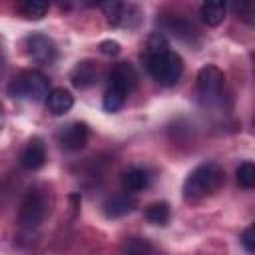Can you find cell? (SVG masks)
<instances>
[{
	"instance_id": "6",
	"label": "cell",
	"mask_w": 255,
	"mask_h": 255,
	"mask_svg": "<svg viewBox=\"0 0 255 255\" xmlns=\"http://www.w3.org/2000/svg\"><path fill=\"white\" fill-rule=\"evenodd\" d=\"M223 84H225V76L217 66H205L197 74V92L207 102H213L219 98Z\"/></svg>"
},
{
	"instance_id": "10",
	"label": "cell",
	"mask_w": 255,
	"mask_h": 255,
	"mask_svg": "<svg viewBox=\"0 0 255 255\" xmlns=\"http://www.w3.org/2000/svg\"><path fill=\"white\" fill-rule=\"evenodd\" d=\"M137 84V74L129 62H118L110 70V86L122 90L124 94H129Z\"/></svg>"
},
{
	"instance_id": "14",
	"label": "cell",
	"mask_w": 255,
	"mask_h": 255,
	"mask_svg": "<svg viewBox=\"0 0 255 255\" xmlns=\"http://www.w3.org/2000/svg\"><path fill=\"white\" fill-rule=\"evenodd\" d=\"M149 181H151L149 173H147L145 169H141V167H131V169H128V171L124 173V177H122V183H124V187H126L129 193L143 191V189L149 185Z\"/></svg>"
},
{
	"instance_id": "4",
	"label": "cell",
	"mask_w": 255,
	"mask_h": 255,
	"mask_svg": "<svg viewBox=\"0 0 255 255\" xmlns=\"http://www.w3.org/2000/svg\"><path fill=\"white\" fill-rule=\"evenodd\" d=\"M50 211V199H48V193L44 189H30L22 203H20V209H18V223L22 229H36L40 227V223L46 219Z\"/></svg>"
},
{
	"instance_id": "15",
	"label": "cell",
	"mask_w": 255,
	"mask_h": 255,
	"mask_svg": "<svg viewBox=\"0 0 255 255\" xmlns=\"http://www.w3.org/2000/svg\"><path fill=\"white\" fill-rule=\"evenodd\" d=\"M225 12H227L225 2L211 0V2L201 4V20H203L207 26H219V24L225 20Z\"/></svg>"
},
{
	"instance_id": "9",
	"label": "cell",
	"mask_w": 255,
	"mask_h": 255,
	"mask_svg": "<svg viewBox=\"0 0 255 255\" xmlns=\"http://www.w3.org/2000/svg\"><path fill=\"white\" fill-rule=\"evenodd\" d=\"M46 163V145L42 137H32L20 151V167L26 171H36Z\"/></svg>"
},
{
	"instance_id": "11",
	"label": "cell",
	"mask_w": 255,
	"mask_h": 255,
	"mask_svg": "<svg viewBox=\"0 0 255 255\" xmlns=\"http://www.w3.org/2000/svg\"><path fill=\"white\" fill-rule=\"evenodd\" d=\"M135 205H137V201H135V197L131 195V193H116V195H110L106 201H104V213H106V217H110V219H118V217H124V215H128V213H131L133 209H135Z\"/></svg>"
},
{
	"instance_id": "19",
	"label": "cell",
	"mask_w": 255,
	"mask_h": 255,
	"mask_svg": "<svg viewBox=\"0 0 255 255\" xmlns=\"http://www.w3.org/2000/svg\"><path fill=\"white\" fill-rule=\"evenodd\" d=\"M126 96H128V94H124L122 90L108 86V90L104 92V100H102L104 110H106V112H112V114L118 112V110H122L124 104H126Z\"/></svg>"
},
{
	"instance_id": "22",
	"label": "cell",
	"mask_w": 255,
	"mask_h": 255,
	"mask_svg": "<svg viewBox=\"0 0 255 255\" xmlns=\"http://www.w3.org/2000/svg\"><path fill=\"white\" fill-rule=\"evenodd\" d=\"M233 8H235V12L239 14V18H241V20H245L247 24H253V16H255V6H253L251 2H239V4H235Z\"/></svg>"
},
{
	"instance_id": "12",
	"label": "cell",
	"mask_w": 255,
	"mask_h": 255,
	"mask_svg": "<svg viewBox=\"0 0 255 255\" xmlns=\"http://www.w3.org/2000/svg\"><path fill=\"white\" fill-rule=\"evenodd\" d=\"M70 80H72V84H74L76 88H80V90L90 88V86L96 84V80H98V68H96V64H94L92 60L78 62L76 68H74L72 74H70Z\"/></svg>"
},
{
	"instance_id": "5",
	"label": "cell",
	"mask_w": 255,
	"mask_h": 255,
	"mask_svg": "<svg viewBox=\"0 0 255 255\" xmlns=\"http://www.w3.org/2000/svg\"><path fill=\"white\" fill-rule=\"evenodd\" d=\"M26 52H28V56L34 62H38L42 66L52 64L56 60V56H58V50H56L54 40L50 36H46V34H40V32L30 34L26 38Z\"/></svg>"
},
{
	"instance_id": "1",
	"label": "cell",
	"mask_w": 255,
	"mask_h": 255,
	"mask_svg": "<svg viewBox=\"0 0 255 255\" xmlns=\"http://www.w3.org/2000/svg\"><path fill=\"white\" fill-rule=\"evenodd\" d=\"M223 183H225V171L217 163H213V161L201 163L185 177L183 197L187 201L203 199L207 195H213L217 189H221Z\"/></svg>"
},
{
	"instance_id": "7",
	"label": "cell",
	"mask_w": 255,
	"mask_h": 255,
	"mask_svg": "<svg viewBox=\"0 0 255 255\" xmlns=\"http://www.w3.org/2000/svg\"><path fill=\"white\" fill-rule=\"evenodd\" d=\"M88 141V126L84 122H72L58 131V143L66 151H80Z\"/></svg>"
},
{
	"instance_id": "24",
	"label": "cell",
	"mask_w": 255,
	"mask_h": 255,
	"mask_svg": "<svg viewBox=\"0 0 255 255\" xmlns=\"http://www.w3.org/2000/svg\"><path fill=\"white\" fill-rule=\"evenodd\" d=\"M241 243H243V247L247 249V253H253V249H255V245H253V225H249V227L241 233Z\"/></svg>"
},
{
	"instance_id": "18",
	"label": "cell",
	"mask_w": 255,
	"mask_h": 255,
	"mask_svg": "<svg viewBox=\"0 0 255 255\" xmlns=\"http://www.w3.org/2000/svg\"><path fill=\"white\" fill-rule=\"evenodd\" d=\"M145 217L149 223L153 225H165L171 217V209L165 201H157V203H151L147 209H145Z\"/></svg>"
},
{
	"instance_id": "3",
	"label": "cell",
	"mask_w": 255,
	"mask_h": 255,
	"mask_svg": "<svg viewBox=\"0 0 255 255\" xmlns=\"http://www.w3.org/2000/svg\"><path fill=\"white\" fill-rule=\"evenodd\" d=\"M8 94L18 100H28V102H42L50 94L48 78L42 72L36 70H26L18 74L10 84H8Z\"/></svg>"
},
{
	"instance_id": "2",
	"label": "cell",
	"mask_w": 255,
	"mask_h": 255,
	"mask_svg": "<svg viewBox=\"0 0 255 255\" xmlns=\"http://www.w3.org/2000/svg\"><path fill=\"white\" fill-rule=\"evenodd\" d=\"M145 66L149 76L163 84V86H171L179 80L181 72H183V60L179 54H175L173 50H163L157 54H147L145 56Z\"/></svg>"
},
{
	"instance_id": "17",
	"label": "cell",
	"mask_w": 255,
	"mask_h": 255,
	"mask_svg": "<svg viewBox=\"0 0 255 255\" xmlns=\"http://www.w3.org/2000/svg\"><path fill=\"white\" fill-rule=\"evenodd\" d=\"M122 255H151V245L145 237H128L122 245Z\"/></svg>"
},
{
	"instance_id": "16",
	"label": "cell",
	"mask_w": 255,
	"mask_h": 255,
	"mask_svg": "<svg viewBox=\"0 0 255 255\" xmlns=\"http://www.w3.org/2000/svg\"><path fill=\"white\" fill-rule=\"evenodd\" d=\"M48 8H50L48 2H40V0H24L16 4V10L28 20H40L48 12Z\"/></svg>"
},
{
	"instance_id": "25",
	"label": "cell",
	"mask_w": 255,
	"mask_h": 255,
	"mask_svg": "<svg viewBox=\"0 0 255 255\" xmlns=\"http://www.w3.org/2000/svg\"><path fill=\"white\" fill-rule=\"evenodd\" d=\"M2 126H4V112H2V106H0V129H2Z\"/></svg>"
},
{
	"instance_id": "8",
	"label": "cell",
	"mask_w": 255,
	"mask_h": 255,
	"mask_svg": "<svg viewBox=\"0 0 255 255\" xmlns=\"http://www.w3.org/2000/svg\"><path fill=\"white\" fill-rule=\"evenodd\" d=\"M102 10L106 14V20L110 26H128L131 28L129 20L131 18H139V10L133 4H122V2H104Z\"/></svg>"
},
{
	"instance_id": "23",
	"label": "cell",
	"mask_w": 255,
	"mask_h": 255,
	"mask_svg": "<svg viewBox=\"0 0 255 255\" xmlns=\"http://www.w3.org/2000/svg\"><path fill=\"white\" fill-rule=\"evenodd\" d=\"M100 52L106 56H116V54H120V44L116 40H106L100 44Z\"/></svg>"
},
{
	"instance_id": "20",
	"label": "cell",
	"mask_w": 255,
	"mask_h": 255,
	"mask_svg": "<svg viewBox=\"0 0 255 255\" xmlns=\"http://www.w3.org/2000/svg\"><path fill=\"white\" fill-rule=\"evenodd\" d=\"M237 183L245 189H251L255 185V165L251 161H243L237 167Z\"/></svg>"
},
{
	"instance_id": "21",
	"label": "cell",
	"mask_w": 255,
	"mask_h": 255,
	"mask_svg": "<svg viewBox=\"0 0 255 255\" xmlns=\"http://www.w3.org/2000/svg\"><path fill=\"white\" fill-rule=\"evenodd\" d=\"M165 30L171 32V34H175V36H179V38H189L195 32V28L191 24H187L183 20H173V18L165 22Z\"/></svg>"
},
{
	"instance_id": "13",
	"label": "cell",
	"mask_w": 255,
	"mask_h": 255,
	"mask_svg": "<svg viewBox=\"0 0 255 255\" xmlns=\"http://www.w3.org/2000/svg\"><path fill=\"white\" fill-rule=\"evenodd\" d=\"M46 106H48L50 114H54V116H64V114H68V112L72 110V106H74V96H72L68 90H64V88H54V90H50V94H48V98H46Z\"/></svg>"
},
{
	"instance_id": "26",
	"label": "cell",
	"mask_w": 255,
	"mask_h": 255,
	"mask_svg": "<svg viewBox=\"0 0 255 255\" xmlns=\"http://www.w3.org/2000/svg\"><path fill=\"white\" fill-rule=\"evenodd\" d=\"M2 64H4V56H2V48H0V70H2Z\"/></svg>"
}]
</instances>
